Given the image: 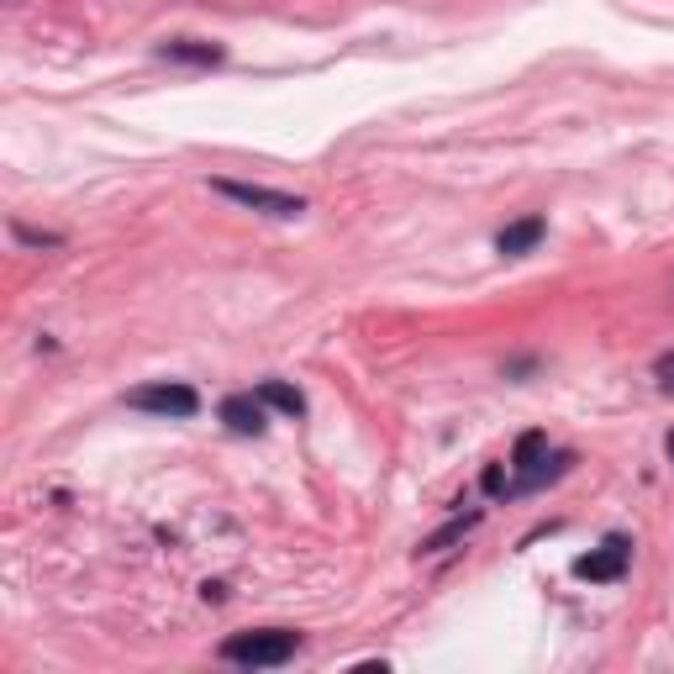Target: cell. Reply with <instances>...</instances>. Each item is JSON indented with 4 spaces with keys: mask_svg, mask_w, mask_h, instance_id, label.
Wrapping results in <instances>:
<instances>
[{
    "mask_svg": "<svg viewBox=\"0 0 674 674\" xmlns=\"http://www.w3.org/2000/svg\"><path fill=\"white\" fill-rule=\"evenodd\" d=\"M221 664H238V670H279L300 654V633L290 627H258V633H232L217 648Z\"/></svg>",
    "mask_w": 674,
    "mask_h": 674,
    "instance_id": "1",
    "label": "cell"
},
{
    "mask_svg": "<svg viewBox=\"0 0 674 674\" xmlns=\"http://www.w3.org/2000/svg\"><path fill=\"white\" fill-rule=\"evenodd\" d=\"M211 190L227 196L232 206H248L258 217H279V221H296L306 217V200L290 196V190H269V185H248V179H211Z\"/></svg>",
    "mask_w": 674,
    "mask_h": 674,
    "instance_id": "2",
    "label": "cell"
},
{
    "mask_svg": "<svg viewBox=\"0 0 674 674\" xmlns=\"http://www.w3.org/2000/svg\"><path fill=\"white\" fill-rule=\"evenodd\" d=\"M127 406L132 412H148V417H196L200 412V396L190 390V385H179V379H159V385H142V390H132L127 396Z\"/></svg>",
    "mask_w": 674,
    "mask_h": 674,
    "instance_id": "3",
    "label": "cell"
},
{
    "mask_svg": "<svg viewBox=\"0 0 674 674\" xmlns=\"http://www.w3.org/2000/svg\"><path fill=\"white\" fill-rule=\"evenodd\" d=\"M627 564H633V537L612 533L601 548H591L585 558H575V575L591 579V585H616V579L627 575Z\"/></svg>",
    "mask_w": 674,
    "mask_h": 674,
    "instance_id": "4",
    "label": "cell"
},
{
    "mask_svg": "<svg viewBox=\"0 0 674 674\" xmlns=\"http://www.w3.org/2000/svg\"><path fill=\"white\" fill-rule=\"evenodd\" d=\"M217 417L227 433H238V437H258L264 427H269V406L258 400V390H238V396H227L217 406Z\"/></svg>",
    "mask_w": 674,
    "mask_h": 674,
    "instance_id": "5",
    "label": "cell"
},
{
    "mask_svg": "<svg viewBox=\"0 0 674 674\" xmlns=\"http://www.w3.org/2000/svg\"><path fill=\"white\" fill-rule=\"evenodd\" d=\"M159 59L190 63V69H211V63L227 59V48L221 42H200V38H169V42H159Z\"/></svg>",
    "mask_w": 674,
    "mask_h": 674,
    "instance_id": "6",
    "label": "cell"
},
{
    "mask_svg": "<svg viewBox=\"0 0 674 674\" xmlns=\"http://www.w3.org/2000/svg\"><path fill=\"white\" fill-rule=\"evenodd\" d=\"M543 232H548V221H543V217H522V221H512V227H500V232H496V254H500V258L533 254L537 242H543Z\"/></svg>",
    "mask_w": 674,
    "mask_h": 674,
    "instance_id": "7",
    "label": "cell"
},
{
    "mask_svg": "<svg viewBox=\"0 0 674 674\" xmlns=\"http://www.w3.org/2000/svg\"><path fill=\"white\" fill-rule=\"evenodd\" d=\"M258 400L269 406V412H279V417H306V396H300L296 385H285V379H264L258 385Z\"/></svg>",
    "mask_w": 674,
    "mask_h": 674,
    "instance_id": "8",
    "label": "cell"
},
{
    "mask_svg": "<svg viewBox=\"0 0 674 674\" xmlns=\"http://www.w3.org/2000/svg\"><path fill=\"white\" fill-rule=\"evenodd\" d=\"M543 458H548V437H543V433H522V437H516V448H512V469H516V475L537 469Z\"/></svg>",
    "mask_w": 674,
    "mask_h": 674,
    "instance_id": "9",
    "label": "cell"
},
{
    "mask_svg": "<svg viewBox=\"0 0 674 674\" xmlns=\"http://www.w3.org/2000/svg\"><path fill=\"white\" fill-rule=\"evenodd\" d=\"M475 522H479V512H469L464 522H454V527H443L437 537H427V543H422V554H437V548H448V543H454V537H464L469 527H475Z\"/></svg>",
    "mask_w": 674,
    "mask_h": 674,
    "instance_id": "10",
    "label": "cell"
},
{
    "mask_svg": "<svg viewBox=\"0 0 674 674\" xmlns=\"http://www.w3.org/2000/svg\"><path fill=\"white\" fill-rule=\"evenodd\" d=\"M11 232H17V242H27V248H63V238L59 232H38V227H11Z\"/></svg>",
    "mask_w": 674,
    "mask_h": 674,
    "instance_id": "11",
    "label": "cell"
},
{
    "mask_svg": "<svg viewBox=\"0 0 674 674\" xmlns=\"http://www.w3.org/2000/svg\"><path fill=\"white\" fill-rule=\"evenodd\" d=\"M654 375H658V385H664V390H674V354H664L654 364Z\"/></svg>",
    "mask_w": 674,
    "mask_h": 674,
    "instance_id": "12",
    "label": "cell"
},
{
    "mask_svg": "<svg viewBox=\"0 0 674 674\" xmlns=\"http://www.w3.org/2000/svg\"><path fill=\"white\" fill-rule=\"evenodd\" d=\"M200 595H206V601H227V585H221V579H206V585H200Z\"/></svg>",
    "mask_w": 674,
    "mask_h": 674,
    "instance_id": "13",
    "label": "cell"
},
{
    "mask_svg": "<svg viewBox=\"0 0 674 674\" xmlns=\"http://www.w3.org/2000/svg\"><path fill=\"white\" fill-rule=\"evenodd\" d=\"M664 454H670V464H674V427H670V437H664Z\"/></svg>",
    "mask_w": 674,
    "mask_h": 674,
    "instance_id": "14",
    "label": "cell"
}]
</instances>
